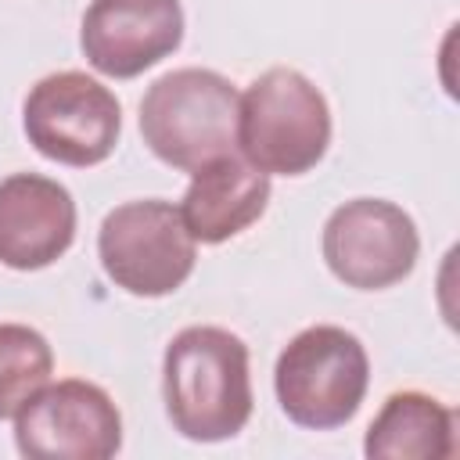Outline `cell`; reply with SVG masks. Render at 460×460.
<instances>
[{"label": "cell", "mask_w": 460, "mask_h": 460, "mask_svg": "<svg viewBox=\"0 0 460 460\" xmlns=\"http://www.w3.org/2000/svg\"><path fill=\"white\" fill-rule=\"evenodd\" d=\"M370 385L363 341L334 323L298 331L277 356L273 392L288 420L309 431H331L356 417Z\"/></svg>", "instance_id": "cell-4"}, {"label": "cell", "mask_w": 460, "mask_h": 460, "mask_svg": "<svg viewBox=\"0 0 460 460\" xmlns=\"http://www.w3.org/2000/svg\"><path fill=\"white\" fill-rule=\"evenodd\" d=\"M331 144L327 97L298 68H266L237 104V147L248 165L277 176L309 172Z\"/></svg>", "instance_id": "cell-3"}, {"label": "cell", "mask_w": 460, "mask_h": 460, "mask_svg": "<svg viewBox=\"0 0 460 460\" xmlns=\"http://www.w3.org/2000/svg\"><path fill=\"white\" fill-rule=\"evenodd\" d=\"M75 241V201L68 187L40 172L0 180V262L11 270H43Z\"/></svg>", "instance_id": "cell-10"}, {"label": "cell", "mask_w": 460, "mask_h": 460, "mask_svg": "<svg viewBox=\"0 0 460 460\" xmlns=\"http://www.w3.org/2000/svg\"><path fill=\"white\" fill-rule=\"evenodd\" d=\"M363 453L370 460H442L456 453V417L424 392H395L370 420Z\"/></svg>", "instance_id": "cell-12"}, {"label": "cell", "mask_w": 460, "mask_h": 460, "mask_svg": "<svg viewBox=\"0 0 460 460\" xmlns=\"http://www.w3.org/2000/svg\"><path fill=\"white\" fill-rule=\"evenodd\" d=\"M194 244L180 205L165 198L126 201L97 230V255L108 280L137 298L172 295L194 273Z\"/></svg>", "instance_id": "cell-5"}, {"label": "cell", "mask_w": 460, "mask_h": 460, "mask_svg": "<svg viewBox=\"0 0 460 460\" xmlns=\"http://www.w3.org/2000/svg\"><path fill=\"white\" fill-rule=\"evenodd\" d=\"M162 395L172 428L190 442H226L252 417L248 345L212 323L183 327L162 359Z\"/></svg>", "instance_id": "cell-1"}, {"label": "cell", "mask_w": 460, "mask_h": 460, "mask_svg": "<svg viewBox=\"0 0 460 460\" xmlns=\"http://www.w3.org/2000/svg\"><path fill=\"white\" fill-rule=\"evenodd\" d=\"M14 446L32 460H108L122 446V417L101 385L65 377L14 413Z\"/></svg>", "instance_id": "cell-7"}, {"label": "cell", "mask_w": 460, "mask_h": 460, "mask_svg": "<svg viewBox=\"0 0 460 460\" xmlns=\"http://www.w3.org/2000/svg\"><path fill=\"white\" fill-rule=\"evenodd\" d=\"M420 237L413 219L385 198H352L323 223L327 270L356 291H381L417 266Z\"/></svg>", "instance_id": "cell-8"}, {"label": "cell", "mask_w": 460, "mask_h": 460, "mask_svg": "<svg viewBox=\"0 0 460 460\" xmlns=\"http://www.w3.org/2000/svg\"><path fill=\"white\" fill-rule=\"evenodd\" d=\"M54 352L25 323H0V420L14 417L50 377Z\"/></svg>", "instance_id": "cell-13"}, {"label": "cell", "mask_w": 460, "mask_h": 460, "mask_svg": "<svg viewBox=\"0 0 460 460\" xmlns=\"http://www.w3.org/2000/svg\"><path fill=\"white\" fill-rule=\"evenodd\" d=\"M270 201V176L237 155L216 158L190 172V187L180 201V216L194 241L223 244L248 230Z\"/></svg>", "instance_id": "cell-11"}, {"label": "cell", "mask_w": 460, "mask_h": 460, "mask_svg": "<svg viewBox=\"0 0 460 460\" xmlns=\"http://www.w3.org/2000/svg\"><path fill=\"white\" fill-rule=\"evenodd\" d=\"M183 40L180 0H90L79 29L86 61L111 79H133Z\"/></svg>", "instance_id": "cell-9"}, {"label": "cell", "mask_w": 460, "mask_h": 460, "mask_svg": "<svg viewBox=\"0 0 460 460\" xmlns=\"http://www.w3.org/2000/svg\"><path fill=\"white\" fill-rule=\"evenodd\" d=\"M237 86L212 68H172L140 101V133L151 155L194 172L237 147Z\"/></svg>", "instance_id": "cell-2"}, {"label": "cell", "mask_w": 460, "mask_h": 460, "mask_svg": "<svg viewBox=\"0 0 460 460\" xmlns=\"http://www.w3.org/2000/svg\"><path fill=\"white\" fill-rule=\"evenodd\" d=\"M22 126L29 144L61 165H97L104 162L122 129V108L115 93L86 72L43 75L22 104Z\"/></svg>", "instance_id": "cell-6"}]
</instances>
